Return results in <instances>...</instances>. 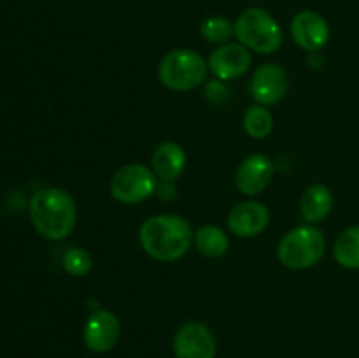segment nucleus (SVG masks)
Segmentation results:
<instances>
[{"instance_id":"f257e3e1","label":"nucleus","mask_w":359,"mask_h":358,"mask_svg":"<svg viewBox=\"0 0 359 358\" xmlns=\"http://www.w3.org/2000/svg\"><path fill=\"white\" fill-rule=\"evenodd\" d=\"M139 241L146 255L156 262H175L182 258L195 242V234L184 218L158 214L147 218L139 232Z\"/></svg>"},{"instance_id":"f03ea898","label":"nucleus","mask_w":359,"mask_h":358,"mask_svg":"<svg viewBox=\"0 0 359 358\" xmlns=\"http://www.w3.org/2000/svg\"><path fill=\"white\" fill-rule=\"evenodd\" d=\"M28 213L37 234L48 241H62L76 227V202L62 188H42L35 192Z\"/></svg>"},{"instance_id":"7ed1b4c3","label":"nucleus","mask_w":359,"mask_h":358,"mask_svg":"<svg viewBox=\"0 0 359 358\" xmlns=\"http://www.w3.org/2000/svg\"><path fill=\"white\" fill-rule=\"evenodd\" d=\"M235 37L249 51L272 55L283 46V30L276 18L259 7L245 9L235 21Z\"/></svg>"},{"instance_id":"20e7f679","label":"nucleus","mask_w":359,"mask_h":358,"mask_svg":"<svg viewBox=\"0 0 359 358\" xmlns=\"http://www.w3.org/2000/svg\"><path fill=\"white\" fill-rule=\"evenodd\" d=\"M209 67L195 49H174L161 58L158 77L172 91H189L205 81Z\"/></svg>"},{"instance_id":"39448f33","label":"nucleus","mask_w":359,"mask_h":358,"mask_svg":"<svg viewBox=\"0 0 359 358\" xmlns=\"http://www.w3.org/2000/svg\"><path fill=\"white\" fill-rule=\"evenodd\" d=\"M325 249V234L312 225H302L284 235L277 248V256L287 269L305 270L319 263Z\"/></svg>"},{"instance_id":"423d86ee","label":"nucleus","mask_w":359,"mask_h":358,"mask_svg":"<svg viewBox=\"0 0 359 358\" xmlns=\"http://www.w3.org/2000/svg\"><path fill=\"white\" fill-rule=\"evenodd\" d=\"M158 179L153 168L142 164H130L119 168L111 179V195L119 204L133 206L156 193Z\"/></svg>"},{"instance_id":"0eeeda50","label":"nucleus","mask_w":359,"mask_h":358,"mask_svg":"<svg viewBox=\"0 0 359 358\" xmlns=\"http://www.w3.org/2000/svg\"><path fill=\"white\" fill-rule=\"evenodd\" d=\"M121 336V323L114 312L98 309L91 312L83 329V340L93 353H107L118 344Z\"/></svg>"},{"instance_id":"6e6552de","label":"nucleus","mask_w":359,"mask_h":358,"mask_svg":"<svg viewBox=\"0 0 359 358\" xmlns=\"http://www.w3.org/2000/svg\"><path fill=\"white\" fill-rule=\"evenodd\" d=\"M290 30L298 48L307 53L321 51L328 44L330 35H332L328 21L316 11H300L294 14Z\"/></svg>"},{"instance_id":"1a4fd4ad","label":"nucleus","mask_w":359,"mask_h":358,"mask_svg":"<svg viewBox=\"0 0 359 358\" xmlns=\"http://www.w3.org/2000/svg\"><path fill=\"white\" fill-rule=\"evenodd\" d=\"M175 358H214L216 339L207 325L189 321L177 330L174 337Z\"/></svg>"},{"instance_id":"9d476101","label":"nucleus","mask_w":359,"mask_h":358,"mask_svg":"<svg viewBox=\"0 0 359 358\" xmlns=\"http://www.w3.org/2000/svg\"><path fill=\"white\" fill-rule=\"evenodd\" d=\"M252 98L259 105H276L286 97L287 93V74L277 63H265L258 67L252 74L249 84Z\"/></svg>"},{"instance_id":"9b49d317","label":"nucleus","mask_w":359,"mask_h":358,"mask_svg":"<svg viewBox=\"0 0 359 358\" xmlns=\"http://www.w3.org/2000/svg\"><path fill=\"white\" fill-rule=\"evenodd\" d=\"M207 67L219 81H233L242 77L251 67V53L238 42H226L214 49L209 56Z\"/></svg>"},{"instance_id":"f8f14e48","label":"nucleus","mask_w":359,"mask_h":358,"mask_svg":"<svg viewBox=\"0 0 359 358\" xmlns=\"http://www.w3.org/2000/svg\"><path fill=\"white\" fill-rule=\"evenodd\" d=\"M273 161L266 154L252 153L238 165L235 174V185L242 195L255 197L259 195L273 178Z\"/></svg>"},{"instance_id":"ddd939ff","label":"nucleus","mask_w":359,"mask_h":358,"mask_svg":"<svg viewBox=\"0 0 359 358\" xmlns=\"http://www.w3.org/2000/svg\"><path fill=\"white\" fill-rule=\"evenodd\" d=\"M226 223L231 234L237 237H256L269 227L270 213L265 204L249 200V202H241L231 207Z\"/></svg>"},{"instance_id":"4468645a","label":"nucleus","mask_w":359,"mask_h":358,"mask_svg":"<svg viewBox=\"0 0 359 358\" xmlns=\"http://www.w3.org/2000/svg\"><path fill=\"white\" fill-rule=\"evenodd\" d=\"M186 167V153L177 142L158 144L153 153V172L160 181H175Z\"/></svg>"},{"instance_id":"2eb2a0df","label":"nucleus","mask_w":359,"mask_h":358,"mask_svg":"<svg viewBox=\"0 0 359 358\" xmlns=\"http://www.w3.org/2000/svg\"><path fill=\"white\" fill-rule=\"evenodd\" d=\"M333 209V195L328 186L311 185L304 192L300 200L302 218L307 223H319Z\"/></svg>"},{"instance_id":"dca6fc26","label":"nucleus","mask_w":359,"mask_h":358,"mask_svg":"<svg viewBox=\"0 0 359 358\" xmlns=\"http://www.w3.org/2000/svg\"><path fill=\"white\" fill-rule=\"evenodd\" d=\"M195 246L207 258H219L228 251L230 241L223 228L216 227V225H205L196 230Z\"/></svg>"},{"instance_id":"f3484780","label":"nucleus","mask_w":359,"mask_h":358,"mask_svg":"<svg viewBox=\"0 0 359 358\" xmlns=\"http://www.w3.org/2000/svg\"><path fill=\"white\" fill-rule=\"evenodd\" d=\"M333 256L344 269H359V225L349 227L339 235L333 246Z\"/></svg>"},{"instance_id":"a211bd4d","label":"nucleus","mask_w":359,"mask_h":358,"mask_svg":"<svg viewBox=\"0 0 359 358\" xmlns=\"http://www.w3.org/2000/svg\"><path fill=\"white\" fill-rule=\"evenodd\" d=\"M244 130L252 139H265L273 130V116L265 105H251L244 112Z\"/></svg>"},{"instance_id":"6ab92c4d","label":"nucleus","mask_w":359,"mask_h":358,"mask_svg":"<svg viewBox=\"0 0 359 358\" xmlns=\"http://www.w3.org/2000/svg\"><path fill=\"white\" fill-rule=\"evenodd\" d=\"M200 34L210 44H226L231 37H235V23L228 18L210 16L205 18L200 25Z\"/></svg>"},{"instance_id":"aec40b11","label":"nucleus","mask_w":359,"mask_h":358,"mask_svg":"<svg viewBox=\"0 0 359 358\" xmlns=\"http://www.w3.org/2000/svg\"><path fill=\"white\" fill-rule=\"evenodd\" d=\"M93 267V256L88 249L84 248H72L63 255V269L70 274V276L83 277Z\"/></svg>"},{"instance_id":"412c9836","label":"nucleus","mask_w":359,"mask_h":358,"mask_svg":"<svg viewBox=\"0 0 359 358\" xmlns=\"http://www.w3.org/2000/svg\"><path fill=\"white\" fill-rule=\"evenodd\" d=\"M205 93H207V98H209L210 102H214V104L224 102L228 97L226 86H224L223 81H219V79L210 81V83L205 86Z\"/></svg>"},{"instance_id":"4be33fe9","label":"nucleus","mask_w":359,"mask_h":358,"mask_svg":"<svg viewBox=\"0 0 359 358\" xmlns=\"http://www.w3.org/2000/svg\"><path fill=\"white\" fill-rule=\"evenodd\" d=\"M156 195L160 197L161 200H167V202H170L172 199H175V195H177V190H175L174 181H158Z\"/></svg>"}]
</instances>
